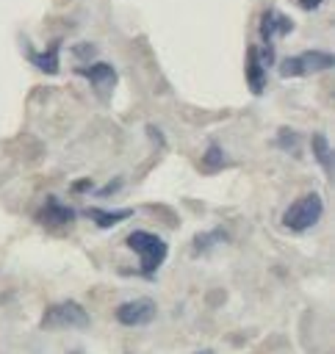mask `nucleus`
Here are the masks:
<instances>
[{"instance_id": "nucleus-1", "label": "nucleus", "mask_w": 335, "mask_h": 354, "mask_svg": "<svg viewBox=\"0 0 335 354\" xmlns=\"http://www.w3.org/2000/svg\"><path fill=\"white\" fill-rule=\"evenodd\" d=\"M127 246L141 257V274L144 277H152L161 268V263L166 260V252H169L163 238H158L152 232H144V230L130 232L127 235Z\"/></svg>"}, {"instance_id": "nucleus-2", "label": "nucleus", "mask_w": 335, "mask_h": 354, "mask_svg": "<svg viewBox=\"0 0 335 354\" xmlns=\"http://www.w3.org/2000/svg\"><path fill=\"white\" fill-rule=\"evenodd\" d=\"M42 329H86L89 326V313L78 301H58L50 304L39 321Z\"/></svg>"}, {"instance_id": "nucleus-3", "label": "nucleus", "mask_w": 335, "mask_h": 354, "mask_svg": "<svg viewBox=\"0 0 335 354\" xmlns=\"http://www.w3.org/2000/svg\"><path fill=\"white\" fill-rule=\"evenodd\" d=\"M321 213H324L321 196H318V194H305V196H299V199L285 210L282 224H285L288 230H293V232H305V230H310V227L321 218Z\"/></svg>"}, {"instance_id": "nucleus-4", "label": "nucleus", "mask_w": 335, "mask_h": 354, "mask_svg": "<svg viewBox=\"0 0 335 354\" xmlns=\"http://www.w3.org/2000/svg\"><path fill=\"white\" fill-rule=\"evenodd\" d=\"M335 61L329 53H318V50H310V53H302V55H291L280 64V72L282 77H302V75H310V72H324L329 69Z\"/></svg>"}, {"instance_id": "nucleus-5", "label": "nucleus", "mask_w": 335, "mask_h": 354, "mask_svg": "<svg viewBox=\"0 0 335 354\" xmlns=\"http://www.w3.org/2000/svg\"><path fill=\"white\" fill-rule=\"evenodd\" d=\"M158 307L152 299H133V301H125L116 307V321L122 326H144L155 318Z\"/></svg>"}, {"instance_id": "nucleus-6", "label": "nucleus", "mask_w": 335, "mask_h": 354, "mask_svg": "<svg viewBox=\"0 0 335 354\" xmlns=\"http://www.w3.org/2000/svg\"><path fill=\"white\" fill-rule=\"evenodd\" d=\"M291 28H293V22H291L285 14L274 11V8L263 11V17H260V36H263L266 41H271L277 33H291Z\"/></svg>"}, {"instance_id": "nucleus-7", "label": "nucleus", "mask_w": 335, "mask_h": 354, "mask_svg": "<svg viewBox=\"0 0 335 354\" xmlns=\"http://www.w3.org/2000/svg\"><path fill=\"white\" fill-rule=\"evenodd\" d=\"M72 218H75V210L66 207V205H61L58 199H47V205L39 210V221L47 224V227H64Z\"/></svg>"}, {"instance_id": "nucleus-8", "label": "nucleus", "mask_w": 335, "mask_h": 354, "mask_svg": "<svg viewBox=\"0 0 335 354\" xmlns=\"http://www.w3.org/2000/svg\"><path fill=\"white\" fill-rule=\"evenodd\" d=\"M246 80H249L252 94H260L266 86V64L260 61L257 47H249V53H246Z\"/></svg>"}, {"instance_id": "nucleus-9", "label": "nucleus", "mask_w": 335, "mask_h": 354, "mask_svg": "<svg viewBox=\"0 0 335 354\" xmlns=\"http://www.w3.org/2000/svg\"><path fill=\"white\" fill-rule=\"evenodd\" d=\"M80 75H83V77H89V80H91V86H94L97 91L111 88V86H114V80H116V72H114L108 64H91V66L80 69Z\"/></svg>"}, {"instance_id": "nucleus-10", "label": "nucleus", "mask_w": 335, "mask_h": 354, "mask_svg": "<svg viewBox=\"0 0 335 354\" xmlns=\"http://www.w3.org/2000/svg\"><path fill=\"white\" fill-rule=\"evenodd\" d=\"M58 41H53V47L47 50V53H30V61L39 66V69H44L47 75H55L58 72Z\"/></svg>"}, {"instance_id": "nucleus-11", "label": "nucleus", "mask_w": 335, "mask_h": 354, "mask_svg": "<svg viewBox=\"0 0 335 354\" xmlns=\"http://www.w3.org/2000/svg\"><path fill=\"white\" fill-rule=\"evenodd\" d=\"M91 218H94V224L97 227H102V230H108V227H114V224H119V221H125L127 216H133V210H86Z\"/></svg>"}, {"instance_id": "nucleus-12", "label": "nucleus", "mask_w": 335, "mask_h": 354, "mask_svg": "<svg viewBox=\"0 0 335 354\" xmlns=\"http://www.w3.org/2000/svg\"><path fill=\"white\" fill-rule=\"evenodd\" d=\"M313 152H316V158H318L321 169L329 174V171H332V149H329L327 136H321V133H316V136H313Z\"/></svg>"}, {"instance_id": "nucleus-13", "label": "nucleus", "mask_w": 335, "mask_h": 354, "mask_svg": "<svg viewBox=\"0 0 335 354\" xmlns=\"http://www.w3.org/2000/svg\"><path fill=\"white\" fill-rule=\"evenodd\" d=\"M202 166H205V171H216V169L224 166V152H221L219 144H210V147H208V152H205V158H202Z\"/></svg>"}, {"instance_id": "nucleus-14", "label": "nucleus", "mask_w": 335, "mask_h": 354, "mask_svg": "<svg viewBox=\"0 0 335 354\" xmlns=\"http://www.w3.org/2000/svg\"><path fill=\"white\" fill-rule=\"evenodd\" d=\"M216 241H224V232H221V230H213V232L197 235V238H194V246H197V252H205V249H208V246H213Z\"/></svg>"}, {"instance_id": "nucleus-15", "label": "nucleus", "mask_w": 335, "mask_h": 354, "mask_svg": "<svg viewBox=\"0 0 335 354\" xmlns=\"http://www.w3.org/2000/svg\"><path fill=\"white\" fill-rule=\"evenodd\" d=\"M280 144L285 149H296V133L293 130H280Z\"/></svg>"}, {"instance_id": "nucleus-16", "label": "nucleus", "mask_w": 335, "mask_h": 354, "mask_svg": "<svg viewBox=\"0 0 335 354\" xmlns=\"http://www.w3.org/2000/svg\"><path fill=\"white\" fill-rule=\"evenodd\" d=\"M296 3H299V6L305 8V11H316V8H318V6L324 3V0H296Z\"/></svg>"}, {"instance_id": "nucleus-17", "label": "nucleus", "mask_w": 335, "mask_h": 354, "mask_svg": "<svg viewBox=\"0 0 335 354\" xmlns=\"http://www.w3.org/2000/svg\"><path fill=\"white\" fill-rule=\"evenodd\" d=\"M86 188H91V183H89V180H80V183L75 185V191H86Z\"/></svg>"}, {"instance_id": "nucleus-18", "label": "nucleus", "mask_w": 335, "mask_h": 354, "mask_svg": "<svg viewBox=\"0 0 335 354\" xmlns=\"http://www.w3.org/2000/svg\"><path fill=\"white\" fill-rule=\"evenodd\" d=\"M202 354H213V351H202Z\"/></svg>"}]
</instances>
